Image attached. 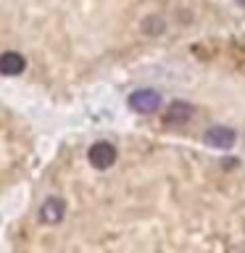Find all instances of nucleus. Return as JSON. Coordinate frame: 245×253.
I'll return each mask as SVG.
<instances>
[{"label":"nucleus","instance_id":"6","mask_svg":"<svg viewBox=\"0 0 245 253\" xmlns=\"http://www.w3.org/2000/svg\"><path fill=\"white\" fill-rule=\"evenodd\" d=\"M24 66H27V61H24V55L21 53H13V50H8L0 55V74H5V77H16V74H21Z\"/></svg>","mask_w":245,"mask_h":253},{"label":"nucleus","instance_id":"1","mask_svg":"<svg viewBox=\"0 0 245 253\" xmlns=\"http://www.w3.org/2000/svg\"><path fill=\"white\" fill-rule=\"evenodd\" d=\"M87 161H90L95 169L106 171L116 164V148L111 142H95V145L87 150Z\"/></svg>","mask_w":245,"mask_h":253},{"label":"nucleus","instance_id":"7","mask_svg":"<svg viewBox=\"0 0 245 253\" xmlns=\"http://www.w3.org/2000/svg\"><path fill=\"white\" fill-rule=\"evenodd\" d=\"M142 29H145L148 35H158V32H163V19L150 16V19H145V24H142Z\"/></svg>","mask_w":245,"mask_h":253},{"label":"nucleus","instance_id":"3","mask_svg":"<svg viewBox=\"0 0 245 253\" xmlns=\"http://www.w3.org/2000/svg\"><path fill=\"white\" fill-rule=\"evenodd\" d=\"M203 142L208 148H219V150H227L235 145V129L229 126H208L203 134Z\"/></svg>","mask_w":245,"mask_h":253},{"label":"nucleus","instance_id":"4","mask_svg":"<svg viewBox=\"0 0 245 253\" xmlns=\"http://www.w3.org/2000/svg\"><path fill=\"white\" fill-rule=\"evenodd\" d=\"M190 119H193V106L185 100H174L163 114V124L166 126H182V124H187Z\"/></svg>","mask_w":245,"mask_h":253},{"label":"nucleus","instance_id":"5","mask_svg":"<svg viewBox=\"0 0 245 253\" xmlns=\"http://www.w3.org/2000/svg\"><path fill=\"white\" fill-rule=\"evenodd\" d=\"M63 213H66V203H63L61 198H47L42 203V209H40V221H45V224H58L63 219Z\"/></svg>","mask_w":245,"mask_h":253},{"label":"nucleus","instance_id":"2","mask_svg":"<svg viewBox=\"0 0 245 253\" xmlns=\"http://www.w3.org/2000/svg\"><path fill=\"white\" fill-rule=\"evenodd\" d=\"M158 106H161V95H158L156 90H137L129 95V108L137 111V114H153V111H158Z\"/></svg>","mask_w":245,"mask_h":253}]
</instances>
